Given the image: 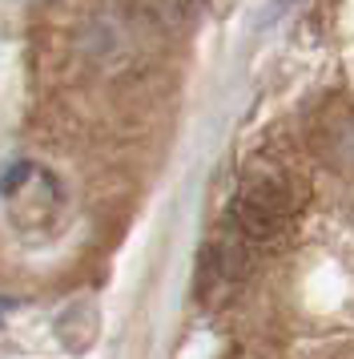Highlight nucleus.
<instances>
[{
	"label": "nucleus",
	"instance_id": "1",
	"mask_svg": "<svg viewBox=\"0 0 354 359\" xmlns=\"http://www.w3.org/2000/svg\"><path fill=\"white\" fill-rule=\"evenodd\" d=\"M229 218L250 243H266L274 234H282L290 222V186L282 178H257L241 186Z\"/></svg>",
	"mask_w": 354,
	"mask_h": 359
}]
</instances>
